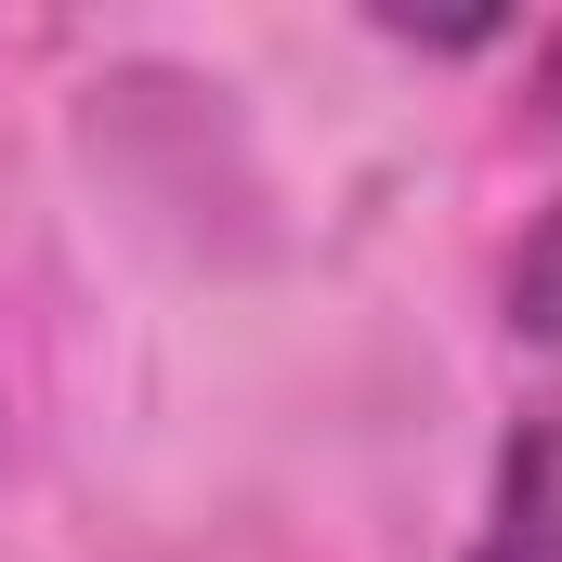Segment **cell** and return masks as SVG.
Segmentation results:
<instances>
[{"label":"cell","instance_id":"6da1fadb","mask_svg":"<svg viewBox=\"0 0 562 562\" xmlns=\"http://www.w3.org/2000/svg\"><path fill=\"white\" fill-rule=\"evenodd\" d=\"M471 562H562V406H537V419L510 431Z\"/></svg>","mask_w":562,"mask_h":562},{"label":"cell","instance_id":"7a4b0ae2","mask_svg":"<svg viewBox=\"0 0 562 562\" xmlns=\"http://www.w3.org/2000/svg\"><path fill=\"white\" fill-rule=\"evenodd\" d=\"M510 327L524 340H562V196L524 223V249H510Z\"/></svg>","mask_w":562,"mask_h":562},{"label":"cell","instance_id":"3957f363","mask_svg":"<svg viewBox=\"0 0 562 562\" xmlns=\"http://www.w3.org/2000/svg\"><path fill=\"white\" fill-rule=\"evenodd\" d=\"M393 40H445V53H471V40H510V13H380Z\"/></svg>","mask_w":562,"mask_h":562},{"label":"cell","instance_id":"277c9868","mask_svg":"<svg viewBox=\"0 0 562 562\" xmlns=\"http://www.w3.org/2000/svg\"><path fill=\"white\" fill-rule=\"evenodd\" d=\"M537 79H550V105H562V26H550V66H537Z\"/></svg>","mask_w":562,"mask_h":562}]
</instances>
